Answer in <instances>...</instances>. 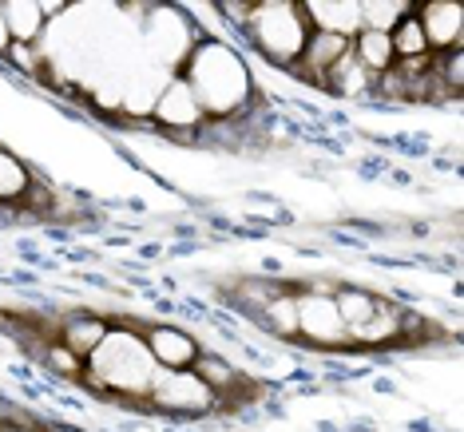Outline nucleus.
Wrapping results in <instances>:
<instances>
[{
  "label": "nucleus",
  "instance_id": "f257e3e1",
  "mask_svg": "<svg viewBox=\"0 0 464 432\" xmlns=\"http://www.w3.org/2000/svg\"><path fill=\"white\" fill-rule=\"evenodd\" d=\"M179 80H187V88L195 91L207 123L238 120L255 96V76H250L246 60L223 40H198L191 60L179 68Z\"/></svg>",
  "mask_w": 464,
  "mask_h": 432
},
{
  "label": "nucleus",
  "instance_id": "f03ea898",
  "mask_svg": "<svg viewBox=\"0 0 464 432\" xmlns=\"http://www.w3.org/2000/svg\"><path fill=\"white\" fill-rule=\"evenodd\" d=\"M155 373H160V369H155L151 353H147V345H143V325H111L103 345L88 357V365H83L80 385L100 397L143 400L147 405Z\"/></svg>",
  "mask_w": 464,
  "mask_h": 432
},
{
  "label": "nucleus",
  "instance_id": "7ed1b4c3",
  "mask_svg": "<svg viewBox=\"0 0 464 432\" xmlns=\"http://www.w3.org/2000/svg\"><path fill=\"white\" fill-rule=\"evenodd\" d=\"M242 33H246L250 48L262 52L274 68L290 72L310 40V24L302 16V5L294 0H262V5H250V20Z\"/></svg>",
  "mask_w": 464,
  "mask_h": 432
},
{
  "label": "nucleus",
  "instance_id": "20e7f679",
  "mask_svg": "<svg viewBox=\"0 0 464 432\" xmlns=\"http://www.w3.org/2000/svg\"><path fill=\"white\" fill-rule=\"evenodd\" d=\"M151 20H147V44H151V56L160 60V64L171 68V76H179V68L191 60V52L198 48V36L191 16H187V8H160L151 5L147 8Z\"/></svg>",
  "mask_w": 464,
  "mask_h": 432
},
{
  "label": "nucleus",
  "instance_id": "39448f33",
  "mask_svg": "<svg viewBox=\"0 0 464 432\" xmlns=\"http://www.w3.org/2000/svg\"><path fill=\"white\" fill-rule=\"evenodd\" d=\"M223 405L210 389L198 381L191 369L183 373H167L160 369L151 381V393H147V408H160V413H175V417H207Z\"/></svg>",
  "mask_w": 464,
  "mask_h": 432
},
{
  "label": "nucleus",
  "instance_id": "423d86ee",
  "mask_svg": "<svg viewBox=\"0 0 464 432\" xmlns=\"http://www.w3.org/2000/svg\"><path fill=\"white\" fill-rule=\"evenodd\" d=\"M298 341H305L310 350H325V353L353 350L350 330H345V322L337 318L334 298L298 290Z\"/></svg>",
  "mask_w": 464,
  "mask_h": 432
},
{
  "label": "nucleus",
  "instance_id": "0eeeda50",
  "mask_svg": "<svg viewBox=\"0 0 464 432\" xmlns=\"http://www.w3.org/2000/svg\"><path fill=\"white\" fill-rule=\"evenodd\" d=\"M151 123L163 128V131H171V135H187V139L203 131L207 115H203V108H198L195 91L187 88V80L171 76L163 83L160 100H155V108H151Z\"/></svg>",
  "mask_w": 464,
  "mask_h": 432
},
{
  "label": "nucleus",
  "instance_id": "6e6552de",
  "mask_svg": "<svg viewBox=\"0 0 464 432\" xmlns=\"http://www.w3.org/2000/svg\"><path fill=\"white\" fill-rule=\"evenodd\" d=\"M413 16L425 33L429 56H445L452 48H464V5L457 0H425L413 5Z\"/></svg>",
  "mask_w": 464,
  "mask_h": 432
},
{
  "label": "nucleus",
  "instance_id": "1a4fd4ad",
  "mask_svg": "<svg viewBox=\"0 0 464 432\" xmlns=\"http://www.w3.org/2000/svg\"><path fill=\"white\" fill-rule=\"evenodd\" d=\"M143 345H147V353H151L155 369H167V373H183V369H191L195 357L203 353L195 333L179 330V325H143Z\"/></svg>",
  "mask_w": 464,
  "mask_h": 432
},
{
  "label": "nucleus",
  "instance_id": "9d476101",
  "mask_svg": "<svg viewBox=\"0 0 464 432\" xmlns=\"http://www.w3.org/2000/svg\"><path fill=\"white\" fill-rule=\"evenodd\" d=\"M302 16L310 24V33H330L345 40H353L362 33V8H357V0H305Z\"/></svg>",
  "mask_w": 464,
  "mask_h": 432
},
{
  "label": "nucleus",
  "instance_id": "9b49d317",
  "mask_svg": "<svg viewBox=\"0 0 464 432\" xmlns=\"http://www.w3.org/2000/svg\"><path fill=\"white\" fill-rule=\"evenodd\" d=\"M111 333V322L108 318H96V313H76V318H64L56 330V341L72 350L80 361H88L92 353L103 345V337Z\"/></svg>",
  "mask_w": 464,
  "mask_h": 432
},
{
  "label": "nucleus",
  "instance_id": "f8f14e48",
  "mask_svg": "<svg viewBox=\"0 0 464 432\" xmlns=\"http://www.w3.org/2000/svg\"><path fill=\"white\" fill-rule=\"evenodd\" d=\"M0 16H5V28H8L13 44L40 48V36H44L48 20L40 13L36 0H0Z\"/></svg>",
  "mask_w": 464,
  "mask_h": 432
},
{
  "label": "nucleus",
  "instance_id": "ddd939ff",
  "mask_svg": "<svg viewBox=\"0 0 464 432\" xmlns=\"http://www.w3.org/2000/svg\"><path fill=\"white\" fill-rule=\"evenodd\" d=\"M191 373H195L198 381H203L218 400H227V397H235V393H242V389H246V377H242V369H238V365H230L227 357L207 353V350L195 357Z\"/></svg>",
  "mask_w": 464,
  "mask_h": 432
},
{
  "label": "nucleus",
  "instance_id": "4468645a",
  "mask_svg": "<svg viewBox=\"0 0 464 432\" xmlns=\"http://www.w3.org/2000/svg\"><path fill=\"white\" fill-rule=\"evenodd\" d=\"M334 305H337V318L345 322V330H357V325H365L382 310V293H373L365 286H337Z\"/></svg>",
  "mask_w": 464,
  "mask_h": 432
},
{
  "label": "nucleus",
  "instance_id": "2eb2a0df",
  "mask_svg": "<svg viewBox=\"0 0 464 432\" xmlns=\"http://www.w3.org/2000/svg\"><path fill=\"white\" fill-rule=\"evenodd\" d=\"M350 52H353V60L369 72V76H385V72L397 64L393 48H389V36L385 33H369V28H362V33L350 40Z\"/></svg>",
  "mask_w": 464,
  "mask_h": 432
},
{
  "label": "nucleus",
  "instance_id": "dca6fc26",
  "mask_svg": "<svg viewBox=\"0 0 464 432\" xmlns=\"http://www.w3.org/2000/svg\"><path fill=\"white\" fill-rule=\"evenodd\" d=\"M258 322L266 325L274 337H286V341H298V290H282L266 310L258 313Z\"/></svg>",
  "mask_w": 464,
  "mask_h": 432
},
{
  "label": "nucleus",
  "instance_id": "f3484780",
  "mask_svg": "<svg viewBox=\"0 0 464 432\" xmlns=\"http://www.w3.org/2000/svg\"><path fill=\"white\" fill-rule=\"evenodd\" d=\"M33 183H36V175L8 147H0V206H20V198L28 195Z\"/></svg>",
  "mask_w": 464,
  "mask_h": 432
},
{
  "label": "nucleus",
  "instance_id": "a211bd4d",
  "mask_svg": "<svg viewBox=\"0 0 464 432\" xmlns=\"http://www.w3.org/2000/svg\"><path fill=\"white\" fill-rule=\"evenodd\" d=\"M362 8V28L369 33H393V28L413 13V0H357Z\"/></svg>",
  "mask_w": 464,
  "mask_h": 432
},
{
  "label": "nucleus",
  "instance_id": "6ab92c4d",
  "mask_svg": "<svg viewBox=\"0 0 464 432\" xmlns=\"http://www.w3.org/2000/svg\"><path fill=\"white\" fill-rule=\"evenodd\" d=\"M282 290H286V286H282V282H270V278H242L230 298H235V305H242V310H250L258 318V313L266 310V305L278 298Z\"/></svg>",
  "mask_w": 464,
  "mask_h": 432
},
{
  "label": "nucleus",
  "instance_id": "aec40b11",
  "mask_svg": "<svg viewBox=\"0 0 464 432\" xmlns=\"http://www.w3.org/2000/svg\"><path fill=\"white\" fill-rule=\"evenodd\" d=\"M389 48H393V60H420V56H429L425 33H420V24H417L413 13L401 20L393 33H389Z\"/></svg>",
  "mask_w": 464,
  "mask_h": 432
},
{
  "label": "nucleus",
  "instance_id": "412c9836",
  "mask_svg": "<svg viewBox=\"0 0 464 432\" xmlns=\"http://www.w3.org/2000/svg\"><path fill=\"white\" fill-rule=\"evenodd\" d=\"M44 365H48V369H52V373H56V377H64V381L80 385V377H83V365H88V361H80L76 353H72V350H64V345H60L56 337H52V341H48V350H44Z\"/></svg>",
  "mask_w": 464,
  "mask_h": 432
},
{
  "label": "nucleus",
  "instance_id": "4be33fe9",
  "mask_svg": "<svg viewBox=\"0 0 464 432\" xmlns=\"http://www.w3.org/2000/svg\"><path fill=\"white\" fill-rule=\"evenodd\" d=\"M250 5H255V0H218L215 13H223V16L230 20V24L246 28V20H250Z\"/></svg>",
  "mask_w": 464,
  "mask_h": 432
},
{
  "label": "nucleus",
  "instance_id": "5701e85b",
  "mask_svg": "<svg viewBox=\"0 0 464 432\" xmlns=\"http://www.w3.org/2000/svg\"><path fill=\"white\" fill-rule=\"evenodd\" d=\"M36 5H40V13H44L48 24H52L56 16H64V13H72V8H76V5H64V0H36Z\"/></svg>",
  "mask_w": 464,
  "mask_h": 432
},
{
  "label": "nucleus",
  "instance_id": "b1692460",
  "mask_svg": "<svg viewBox=\"0 0 464 432\" xmlns=\"http://www.w3.org/2000/svg\"><path fill=\"white\" fill-rule=\"evenodd\" d=\"M8 44H13V40H8V28H5V16H0V56H5V52H8Z\"/></svg>",
  "mask_w": 464,
  "mask_h": 432
},
{
  "label": "nucleus",
  "instance_id": "393cba45",
  "mask_svg": "<svg viewBox=\"0 0 464 432\" xmlns=\"http://www.w3.org/2000/svg\"><path fill=\"white\" fill-rule=\"evenodd\" d=\"M48 432H83V428H72V425H52Z\"/></svg>",
  "mask_w": 464,
  "mask_h": 432
}]
</instances>
